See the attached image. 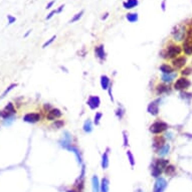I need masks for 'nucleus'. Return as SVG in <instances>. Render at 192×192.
Listing matches in <instances>:
<instances>
[{
  "label": "nucleus",
  "instance_id": "f257e3e1",
  "mask_svg": "<svg viewBox=\"0 0 192 192\" xmlns=\"http://www.w3.org/2000/svg\"><path fill=\"white\" fill-rule=\"evenodd\" d=\"M182 46H179L177 43H174V42H171L168 46H166V48L163 49L161 51V57H163L164 60H171L181 55L182 53Z\"/></svg>",
  "mask_w": 192,
  "mask_h": 192
},
{
  "label": "nucleus",
  "instance_id": "f03ea898",
  "mask_svg": "<svg viewBox=\"0 0 192 192\" xmlns=\"http://www.w3.org/2000/svg\"><path fill=\"white\" fill-rule=\"evenodd\" d=\"M187 28L184 25H177L172 30V38L174 41H184L187 36Z\"/></svg>",
  "mask_w": 192,
  "mask_h": 192
},
{
  "label": "nucleus",
  "instance_id": "7ed1b4c3",
  "mask_svg": "<svg viewBox=\"0 0 192 192\" xmlns=\"http://www.w3.org/2000/svg\"><path fill=\"white\" fill-rule=\"evenodd\" d=\"M150 132L154 135H160L165 131L168 130V124L163 121H156L149 128Z\"/></svg>",
  "mask_w": 192,
  "mask_h": 192
},
{
  "label": "nucleus",
  "instance_id": "20e7f679",
  "mask_svg": "<svg viewBox=\"0 0 192 192\" xmlns=\"http://www.w3.org/2000/svg\"><path fill=\"white\" fill-rule=\"evenodd\" d=\"M191 85V82L185 76H180L176 80V82L174 83V89L176 91H185V90L189 89Z\"/></svg>",
  "mask_w": 192,
  "mask_h": 192
},
{
  "label": "nucleus",
  "instance_id": "39448f33",
  "mask_svg": "<svg viewBox=\"0 0 192 192\" xmlns=\"http://www.w3.org/2000/svg\"><path fill=\"white\" fill-rule=\"evenodd\" d=\"M186 62L187 60L184 55H179L171 60V65H172L174 71H178V69H182L186 65Z\"/></svg>",
  "mask_w": 192,
  "mask_h": 192
},
{
  "label": "nucleus",
  "instance_id": "423d86ee",
  "mask_svg": "<svg viewBox=\"0 0 192 192\" xmlns=\"http://www.w3.org/2000/svg\"><path fill=\"white\" fill-rule=\"evenodd\" d=\"M62 111H60V109H56V108H53L50 111H48V112L46 113V119L47 120V121L55 122L60 118H62Z\"/></svg>",
  "mask_w": 192,
  "mask_h": 192
},
{
  "label": "nucleus",
  "instance_id": "0eeeda50",
  "mask_svg": "<svg viewBox=\"0 0 192 192\" xmlns=\"http://www.w3.org/2000/svg\"><path fill=\"white\" fill-rule=\"evenodd\" d=\"M167 187V181L163 177L156 178V181L154 184V189L153 192H164Z\"/></svg>",
  "mask_w": 192,
  "mask_h": 192
},
{
  "label": "nucleus",
  "instance_id": "6e6552de",
  "mask_svg": "<svg viewBox=\"0 0 192 192\" xmlns=\"http://www.w3.org/2000/svg\"><path fill=\"white\" fill-rule=\"evenodd\" d=\"M41 119V115L39 113H27L25 116L23 117V121L29 124H34L40 121Z\"/></svg>",
  "mask_w": 192,
  "mask_h": 192
},
{
  "label": "nucleus",
  "instance_id": "1a4fd4ad",
  "mask_svg": "<svg viewBox=\"0 0 192 192\" xmlns=\"http://www.w3.org/2000/svg\"><path fill=\"white\" fill-rule=\"evenodd\" d=\"M60 145L62 147V148L67 149L69 147L71 146V135L69 132H67V131H65L64 132V134H62V138L60 140Z\"/></svg>",
  "mask_w": 192,
  "mask_h": 192
},
{
  "label": "nucleus",
  "instance_id": "9d476101",
  "mask_svg": "<svg viewBox=\"0 0 192 192\" xmlns=\"http://www.w3.org/2000/svg\"><path fill=\"white\" fill-rule=\"evenodd\" d=\"M87 105L90 107L91 110H96L100 107L101 105V100L98 96H91L87 101Z\"/></svg>",
  "mask_w": 192,
  "mask_h": 192
},
{
  "label": "nucleus",
  "instance_id": "9b49d317",
  "mask_svg": "<svg viewBox=\"0 0 192 192\" xmlns=\"http://www.w3.org/2000/svg\"><path fill=\"white\" fill-rule=\"evenodd\" d=\"M165 144H166V139H165L164 136H155L153 138V149L156 152Z\"/></svg>",
  "mask_w": 192,
  "mask_h": 192
},
{
  "label": "nucleus",
  "instance_id": "f8f14e48",
  "mask_svg": "<svg viewBox=\"0 0 192 192\" xmlns=\"http://www.w3.org/2000/svg\"><path fill=\"white\" fill-rule=\"evenodd\" d=\"M159 100H156L154 102H151L147 107V111L152 116H157L159 114Z\"/></svg>",
  "mask_w": 192,
  "mask_h": 192
},
{
  "label": "nucleus",
  "instance_id": "ddd939ff",
  "mask_svg": "<svg viewBox=\"0 0 192 192\" xmlns=\"http://www.w3.org/2000/svg\"><path fill=\"white\" fill-rule=\"evenodd\" d=\"M169 164H170L169 163V160L164 159V158H158V159H155L154 163H153L152 165L153 166H155L156 168H158L159 170H161L164 172L165 168H166Z\"/></svg>",
  "mask_w": 192,
  "mask_h": 192
},
{
  "label": "nucleus",
  "instance_id": "4468645a",
  "mask_svg": "<svg viewBox=\"0 0 192 192\" xmlns=\"http://www.w3.org/2000/svg\"><path fill=\"white\" fill-rule=\"evenodd\" d=\"M176 78H177V73H176V71L171 73V74H162L161 81H162V83H166V85H169V83H173Z\"/></svg>",
  "mask_w": 192,
  "mask_h": 192
},
{
  "label": "nucleus",
  "instance_id": "2eb2a0df",
  "mask_svg": "<svg viewBox=\"0 0 192 192\" xmlns=\"http://www.w3.org/2000/svg\"><path fill=\"white\" fill-rule=\"evenodd\" d=\"M95 55H96V56L101 60V62H103V60H106V55H106L104 44H100V46L95 47Z\"/></svg>",
  "mask_w": 192,
  "mask_h": 192
},
{
  "label": "nucleus",
  "instance_id": "dca6fc26",
  "mask_svg": "<svg viewBox=\"0 0 192 192\" xmlns=\"http://www.w3.org/2000/svg\"><path fill=\"white\" fill-rule=\"evenodd\" d=\"M170 92V88H169V85H166V83H162L156 85V95H157V96H161V95L167 94V92Z\"/></svg>",
  "mask_w": 192,
  "mask_h": 192
},
{
  "label": "nucleus",
  "instance_id": "f3484780",
  "mask_svg": "<svg viewBox=\"0 0 192 192\" xmlns=\"http://www.w3.org/2000/svg\"><path fill=\"white\" fill-rule=\"evenodd\" d=\"M109 153H110V148H107L106 149V151L104 152L103 156H102V168L104 169V170H106V169L109 167Z\"/></svg>",
  "mask_w": 192,
  "mask_h": 192
},
{
  "label": "nucleus",
  "instance_id": "a211bd4d",
  "mask_svg": "<svg viewBox=\"0 0 192 192\" xmlns=\"http://www.w3.org/2000/svg\"><path fill=\"white\" fill-rule=\"evenodd\" d=\"M92 192H101V183L97 175H94L92 177Z\"/></svg>",
  "mask_w": 192,
  "mask_h": 192
},
{
  "label": "nucleus",
  "instance_id": "6ab92c4d",
  "mask_svg": "<svg viewBox=\"0 0 192 192\" xmlns=\"http://www.w3.org/2000/svg\"><path fill=\"white\" fill-rule=\"evenodd\" d=\"M139 4V1L138 0H126V1L123 2V7L125 9H133L135 8L136 6H138Z\"/></svg>",
  "mask_w": 192,
  "mask_h": 192
},
{
  "label": "nucleus",
  "instance_id": "aec40b11",
  "mask_svg": "<svg viewBox=\"0 0 192 192\" xmlns=\"http://www.w3.org/2000/svg\"><path fill=\"white\" fill-rule=\"evenodd\" d=\"M111 80L110 78L108 76H106V74H103V76H101V87L103 90H108L111 85Z\"/></svg>",
  "mask_w": 192,
  "mask_h": 192
},
{
  "label": "nucleus",
  "instance_id": "412c9836",
  "mask_svg": "<svg viewBox=\"0 0 192 192\" xmlns=\"http://www.w3.org/2000/svg\"><path fill=\"white\" fill-rule=\"evenodd\" d=\"M110 190V180L107 177H103L101 181V192H109Z\"/></svg>",
  "mask_w": 192,
  "mask_h": 192
},
{
  "label": "nucleus",
  "instance_id": "4be33fe9",
  "mask_svg": "<svg viewBox=\"0 0 192 192\" xmlns=\"http://www.w3.org/2000/svg\"><path fill=\"white\" fill-rule=\"evenodd\" d=\"M169 151H170V144L166 143L164 146H162L161 148L157 151V153H158V155H159L160 157H164V156L168 155Z\"/></svg>",
  "mask_w": 192,
  "mask_h": 192
},
{
  "label": "nucleus",
  "instance_id": "5701e85b",
  "mask_svg": "<svg viewBox=\"0 0 192 192\" xmlns=\"http://www.w3.org/2000/svg\"><path fill=\"white\" fill-rule=\"evenodd\" d=\"M160 71L162 74H171V73H174V69L172 67L171 64H163L160 65Z\"/></svg>",
  "mask_w": 192,
  "mask_h": 192
},
{
  "label": "nucleus",
  "instance_id": "b1692460",
  "mask_svg": "<svg viewBox=\"0 0 192 192\" xmlns=\"http://www.w3.org/2000/svg\"><path fill=\"white\" fill-rule=\"evenodd\" d=\"M83 132L87 133V134H90V133L92 132V123L90 119H88L85 121L83 126Z\"/></svg>",
  "mask_w": 192,
  "mask_h": 192
},
{
  "label": "nucleus",
  "instance_id": "393cba45",
  "mask_svg": "<svg viewBox=\"0 0 192 192\" xmlns=\"http://www.w3.org/2000/svg\"><path fill=\"white\" fill-rule=\"evenodd\" d=\"M126 19H127L129 22H131V23H135V22H137L138 20H139V15H138V13L136 12L127 13V14H126Z\"/></svg>",
  "mask_w": 192,
  "mask_h": 192
},
{
  "label": "nucleus",
  "instance_id": "a878e982",
  "mask_svg": "<svg viewBox=\"0 0 192 192\" xmlns=\"http://www.w3.org/2000/svg\"><path fill=\"white\" fill-rule=\"evenodd\" d=\"M67 150H69V151H71V152H73L74 154L76 155V160H78V164H82V162H83V161H82V156H81L80 151H78V149L76 148V147L71 146V147H69V148H67Z\"/></svg>",
  "mask_w": 192,
  "mask_h": 192
},
{
  "label": "nucleus",
  "instance_id": "bb28decb",
  "mask_svg": "<svg viewBox=\"0 0 192 192\" xmlns=\"http://www.w3.org/2000/svg\"><path fill=\"white\" fill-rule=\"evenodd\" d=\"M176 172V167L172 164H169L168 166L165 168L164 173L166 174L167 176H173Z\"/></svg>",
  "mask_w": 192,
  "mask_h": 192
},
{
  "label": "nucleus",
  "instance_id": "cd10ccee",
  "mask_svg": "<svg viewBox=\"0 0 192 192\" xmlns=\"http://www.w3.org/2000/svg\"><path fill=\"white\" fill-rule=\"evenodd\" d=\"M17 85H17V83H11L10 85H8V87H7V89H6L5 91L3 92V94L1 95V97H0V100H2V99H4V98H5V97L7 96V94H8V92H9L10 91H12V90L14 89V88H16Z\"/></svg>",
  "mask_w": 192,
  "mask_h": 192
},
{
  "label": "nucleus",
  "instance_id": "c85d7f7f",
  "mask_svg": "<svg viewBox=\"0 0 192 192\" xmlns=\"http://www.w3.org/2000/svg\"><path fill=\"white\" fill-rule=\"evenodd\" d=\"M64 126V120H56V121L53 122V124H51V127L53 129H60L62 128Z\"/></svg>",
  "mask_w": 192,
  "mask_h": 192
},
{
  "label": "nucleus",
  "instance_id": "c756f323",
  "mask_svg": "<svg viewBox=\"0 0 192 192\" xmlns=\"http://www.w3.org/2000/svg\"><path fill=\"white\" fill-rule=\"evenodd\" d=\"M15 120H16V117H14V116L12 115V116L8 117L7 119L3 120V125H4V126H7V127H9V126H11L13 123H14Z\"/></svg>",
  "mask_w": 192,
  "mask_h": 192
},
{
  "label": "nucleus",
  "instance_id": "7c9ffc66",
  "mask_svg": "<svg viewBox=\"0 0 192 192\" xmlns=\"http://www.w3.org/2000/svg\"><path fill=\"white\" fill-rule=\"evenodd\" d=\"M83 13H85V11L83 10H81L80 12H78L76 15H74V17L71 18V20H69V23H74V22H76L78 21L81 18H82V16L83 15Z\"/></svg>",
  "mask_w": 192,
  "mask_h": 192
},
{
  "label": "nucleus",
  "instance_id": "2f4dec72",
  "mask_svg": "<svg viewBox=\"0 0 192 192\" xmlns=\"http://www.w3.org/2000/svg\"><path fill=\"white\" fill-rule=\"evenodd\" d=\"M4 110L7 111L8 113H10L11 115H14L15 113H16V110H15V108H14V106H13L12 103H8L7 105L5 106Z\"/></svg>",
  "mask_w": 192,
  "mask_h": 192
},
{
  "label": "nucleus",
  "instance_id": "473e14b6",
  "mask_svg": "<svg viewBox=\"0 0 192 192\" xmlns=\"http://www.w3.org/2000/svg\"><path fill=\"white\" fill-rule=\"evenodd\" d=\"M191 74H192V69L190 67H184V69H181V76H182L187 78V76H190Z\"/></svg>",
  "mask_w": 192,
  "mask_h": 192
},
{
  "label": "nucleus",
  "instance_id": "72a5a7b5",
  "mask_svg": "<svg viewBox=\"0 0 192 192\" xmlns=\"http://www.w3.org/2000/svg\"><path fill=\"white\" fill-rule=\"evenodd\" d=\"M127 157H128L129 162H130L131 167H134L135 166V158H134V155L132 154V152H131L130 150L127 151Z\"/></svg>",
  "mask_w": 192,
  "mask_h": 192
},
{
  "label": "nucleus",
  "instance_id": "f704fd0d",
  "mask_svg": "<svg viewBox=\"0 0 192 192\" xmlns=\"http://www.w3.org/2000/svg\"><path fill=\"white\" fill-rule=\"evenodd\" d=\"M124 115H125V110L123 109V108L119 107L118 109L116 110V116L117 118H118L119 120H122L124 117Z\"/></svg>",
  "mask_w": 192,
  "mask_h": 192
},
{
  "label": "nucleus",
  "instance_id": "c9c22d12",
  "mask_svg": "<svg viewBox=\"0 0 192 192\" xmlns=\"http://www.w3.org/2000/svg\"><path fill=\"white\" fill-rule=\"evenodd\" d=\"M102 117H103V114H102L101 112H97L96 115H95V119H94V123L96 126L100 125V121L102 119Z\"/></svg>",
  "mask_w": 192,
  "mask_h": 192
},
{
  "label": "nucleus",
  "instance_id": "e433bc0d",
  "mask_svg": "<svg viewBox=\"0 0 192 192\" xmlns=\"http://www.w3.org/2000/svg\"><path fill=\"white\" fill-rule=\"evenodd\" d=\"M180 97L184 100H191L192 99V94L191 92H184V91H181L180 92Z\"/></svg>",
  "mask_w": 192,
  "mask_h": 192
},
{
  "label": "nucleus",
  "instance_id": "4c0bfd02",
  "mask_svg": "<svg viewBox=\"0 0 192 192\" xmlns=\"http://www.w3.org/2000/svg\"><path fill=\"white\" fill-rule=\"evenodd\" d=\"M55 39H56V35H53V36H51L50 38H49L48 40H47V41L44 42V43H43V46H42V48H46V46H50V44L53 43V42L55 41Z\"/></svg>",
  "mask_w": 192,
  "mask_h": 192
},
{
  "label": "nucleus",
  "instance_id": "58836bf2",
  "mask_svg": "<svg viewBox=\"0 0 192 192\" xmlns=\"http://www.w3.org/2000/svg\"><path fill=\"white\" fill-rule=\"evenodd\" d=\"M123 142H124V147L129 146V138H128V134L126 131L123 132Z\"/></svg>",
  "mask_w": 192,
  "mask_h": 192
},
{
  "label": "nucleus",
  "instance_id": "ea45409f",
  "mask_svg": "<svg viewBox=\"0 0 192 192\" xmlns=\"http://www.w3.org/2000/svg\"><path fill=\"white\" fill-rule=\"evenodd\" d=\"M7 19H8V24H12V23H14L15 21H16V18L15 17H13L12 15H7Z\"/></svg>",
  "mask_w": 192,
  "mask_h": 192
},
{
  "label": "nucleus",
  "instance_id": "a19ab883",
  "mask_svg": "<svg viewBox=\"0 0 192 192\" xmlns=\"http://www.w3.org/2000/svg\"><path fill=\"white\" fill-rule=\"evenodd\" d=\"M112 88H113V83H111L109 89H108V92H109V96H110V99L112 102H114V97H113V92H112Z\"/></svg>",
  "mask_w": 192,
  "mask_h": 192
},
{
  "label": "nucleus",
  "instance_id": "79ce46f5",
  "mask_svg": "<svg viewBox=\"0 0 192 192\" xmlns=\"http://www.w3.org/2000/svg\"><path fill=\"white\" fill-rule=\"evenodd\" d=\"M55 13H56V10H51L50 12H49L48 14H47V16L46 17V20H49L50 18H53V15H55Z\"/></svg>",
  "mask_w": 192,
  "mask_h": 192
},
{
  "label": "nucleus",
  "instance_id": "37998d69",
  "mask_svg": "<svg viewBox=\"0 0 192 192\" xmlns=\"http://www.w3.org/2000/svg\"><path fill=\"white\" fill-rule=\"evenodd\" d=\"M165 139L166 140H172L173 139V134L171 132H166V134H165Z\"/></svg>",
  "mask_w": 192,
  "mask_h": 192
},
{
  "label": "nucleus",
  "instance_id": "c03bdc74",
  "mask_svg": "<svg viewBox=\"0 0 192 192\" xmlns=\"http://www.w3.org/2000/svg\"><path fill=\"white\" fill-rule=\"evenodd\" d=\"M55 0H53V1H50V2H48V3H47V5H46V9H50L51 7H53V5H55Z\"/></svg>",
  "mask_w": 192,
  "mask_h": 192
},
{
  "label": "nucleus",
  "instance_id": "a18cd8bd",
  "mask_svg": "<svg viewBox=\"0 0 192 192\" xmlns=\"http://www.w3.org/2000/svg\"><path fill=\"white\" fill-rule=\"evenodd\" d=\"M43 109H44V111H46V112L47 113L48 111H50L51 109H53V107H51V106L49 105V104H46V105H44V107H43Z\"/></svg>",
  "mask_w": 192,
  "mask_h": 192
},
{
  "label": "nucleus",
  "instance_id": "49530a36",
  "mask_svg": "<svg viewBox=\"0 0 192 192\" xmlns=\"http://www.w3.org/2000/svg\"><path fill=\"white\" fill-rule=\"evenodd\" d=\"M161 9L163 11H166V0H163L161 2Z\"/></svg>",
  "mask_w": 192,
  "mask_h": 192
},
{
  "label": "nucleus",
  "instance_id": "de8ad7c7",
  "mask_svg": "<svg viewBox=\"0 0 192 192\" xmlns=\"http://www.w3.org/2000/svg\"><path fill=\"white\" fill-rule=\"evenodd\" d=\"M64 4H62V5L56 9V13H60L62 10H64Z\"/></svg>",
  "mask_w": 192,
  "mask_h": 192
},
{
  "label": "nucleus",
  "instance_id": "09e8293b",
  "mask_svg": "<svg viewBox=\"0 0 192 192\" xmlns=\"http://www.w3.org/2000/svg\"><path fill=\"white\" fill-rule=\"evenodd\" d=\"M109 15H110L109 12H105L103 14V16H102V20H106V19L108 18V17H109Z\"/></svg>",
  "mask_w": 192,
  "mask_h": 192
},
{
  "label": "nucleus",
  "instance_id": "8fccbe9b",
  "mask_svg": "<svg viewBox=\"0 0 192 192\" xmlns=\"http://www.w3.org/2000/svg\"><path fill=\"white\" fill-rule=\"evenodd\" d=\"M31 33V29H29V30H27V32L25 33V34H24V37H27L29 34H30Z\"/></svg>",
  "mask_w": 192,
  "mask_h": 192
},
{
  "label": "nucleus",
  "instance_id": "3c124183",
  "mask_svg": "<svg viewBox=\"0 0 192 192\" xmlns=\"http://www.w3.org/2000/svg\"><path fill=\"white\" fill-rule=\"evenodd\" d=\"M67 192H78V191H76V189H69V190H67Z\"/></svg>",
  "mask_w": 192,
  "mask_h": 192
},
{
  "label": "nucleus",
  "instance_id": "603ef678",
  "mask_svg": "<svg viewBox=\"0 0 192 192\" xmlns=\"http://www.w3.org/2000/svg\"><path fill=\"white\" fill-rule=\"evenodd\" d=\"M135 192H144V191H143V190H142V189H141V188H138V189H137V190H136V191H135Z\"/></svg>",
  "mask_w": 192,
  "mask_h": 192
}]
</instances>
